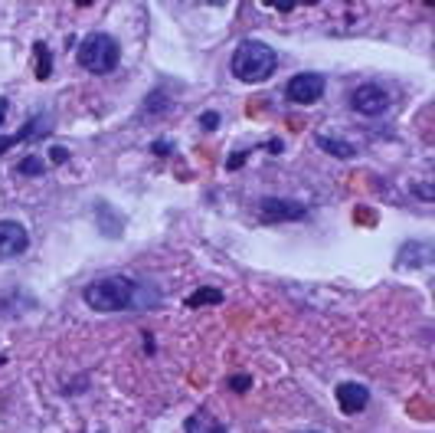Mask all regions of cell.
<instances>
[{"label":"cell","mask_w":435,"mask_h":433,"mask_svg":"<svg viewBox=\"0 0 435 433\" xmlns=\"http://www.w3.org/2000/svg\"><path fill=\"white\" fill-rule=\"evenodd\" d=\"M275 70H278V53L265 40H252V36L239 40L229 59V72L239 82H265Z\"/></svg>","instance_id":"1"},{"label":"cell","mask_w":435,"mask_h":433,"mask_svg":"<svg viewBox=\"0 0 435 433\" xmlns=\"http://www.w3.org/2000/svg\"><path fill=\"white\" fill-rule=\"evenodd\" d=\"M135 295H137V282L128 276H102V279L89 282L82 289V302L95 309V312H128L135 309Z\"/></svg>","instance_id":"2"},{"label":"cell","mask_w":435,"mask_h":433,"mask_svg":"<svg viewBox=\"0 0 435 433\" xmlns=\"http://www.w3.org/2000/svg\"><path fill=\"white\" fill-rule=\"evenodd\" d=\"M76 59L85 72H95V76H108V72L118 70V59H121V47L118 40L108 33H89L79 40V49H76Z\"/></svg>","instance_id":"3"},{"label":"cell","mask_w":435,"mask_h":433,"mask_svg":"<svg viewBox=\"0 0 435 433\" xmlns=\"http://www.w3.org/2000/svg\"><path fill=\"white\" fill-rule=\"evenodd\" d=\"M255 213L262 223H295L308 217V207H305V200L295 197H262Z\"/></svg>","instance_id":"4"},{"label":"cell","mask_w":435,"mask_h":433,"mask_svg":"<svg viewBox=\"0 0 435 433\" xmlns=\"http://www.w3.org/2000/svg\"><path fill=\"white\" fill-rule=\"evenodd\" d=\"M324 89H327V79L321 72H298L288 79L285 99L291 106H314V102H321Z\"/></svg>","instance_id":"5"},{"label":"cell","mask_w":435,"mask_h":433,"mask_svg":"<svg viewBox=\"0 0 435 433\" xmlns=\"http://www.w3.org/2000/svg\"><path fill=\"white\" fill-rule=\"evenodd\" d=\"M389 92L379 85V82H364V85H357L354 92H350V108H354L357 115H366V118H377L383 112H389Z\"/></svg>","instance_id":"6"},{"label":"cell","mask_w":435,"mask_h":433,"mask_svg":"<svg viewBox=\"0 0 435 433\" xmlns=\"http://www.w3.org/2000/svg\"><path fill=\"white\" fill-rule=\"evenodd\" d=\"M26 246H30V234H26V227H23V223L0 220V263L23 256V253H26Z\"/></svg>","instance_id":"7"},{"label":"cell","mask_w":435,"mask_h":433,"mask_svg":"<svg viewBox=\"0 0 435 433\" xmlns=\"http://www.w3.org/2000/svg\"><path fill=\"white\" fill-rule=\"evenodd\" d=\"M334 398H337V407H341V414L354 417V414L366 410V404H370V391H366L364 384H357V381H343V384H337Z\"/></svg>","instance_id":"8"},{"label":"cell","mask_w":435,"mask_h":433,"mask_svg":"<svg viewBox=\"0 0 435 433\" xmlns=\"http://www.w3.org/2000/svg\"><path fill=\"white\" fill-rule=\"evenodd\" d=\"M46 131H49V115H33L20 131H17V135H0V154L10 152L13 145H23V141L40 138V135H46Z\"/></svg>","instance_id":"9"},{"label":"cell","mask_w":435,"mask_h":433,"mask_svg":"<svg viewBox=\"0 0 435 433\" xmlns=\"http://www.w3.org/2000/svg\"><path fill=\"white\" fill-rule=\"evenodd\" d=\"M95 220H99V230H102L108 240H118L121 230H125V217L114 213L108 200H95Z\"/></svg>","instance_id":"10"},{"label":"cell","mask_w":435,"mask_h":433,"mask_svg":"<svg viewBox=\"0 0 435 433\" xmlns=\"http://www.w3.org/2000/svg\"><path fill=\"white\" fill-rule=\"evenodd\" d=\"M429 259H432V246L429 243H419V240H412V243H406L396 253V270H406V266H429Z\"/></svg>","instance_id":"11"},{"label":"cell","mask_w":435,"mask_h":433,"mask_svg":"<svg viewBox=\"0 0 435 433\" xmlns=\"http://www.w3.org/2000/svg\"><path fill=\"white\" fill-rule=\"evenodd\" d=\"M183 433H229V430L210 410H194V414L187 417V423H183Z\"/></svg>","instance_id":"12"},{"label":"cell","mask_w":435,"mask_h":433,"mask_svg":"<svg viewBox=\"0 0 435 433\" xmlns=\"http://www.w3.org/2000/svg\"><path fill=\"white\" fill-rule=\"evenodd\" d=\"M314 145H318L321 152H327L331 158H337V161H350V158H357V145H350V141H343V138H334V135H318Z\"/></svg>","instance_id":"13"},{"label":"cell","mask_w":435,"mask_h":433,"mask_svg":"<svg viewBox=\"0 0 435 433\" xmlns=\"http://www.w3.org/2000/svg\"><path fill=\"white\" fill-rule=\"evenodd\" d=\"M171 108H173V99L167 95V89L160 85V89L148 92V99H144V108H141V115H144V118H157V115H164V112H171Z\"/></svg>","instance_id":"14"},{"label":"cell","mask_w":435,"mask_h":433,"mask_svg":"<svg viewBox=\"0 0 435 433\" xmlns=\"http://www.w3.org/2000/svg\"><path fill=\"white\" fill-rule=\"evenodd\" d=\"M187 309H200V305H219L223 302V293L219 289H210V286H203V289H196V293H190L187 299Z\"/></svg>","instance_id":"15"},{"label":"cell","mask_w":435,"mask_h":433,"mask_svg":"<svg viewBox=\"0 0 435 433\" xmlns=\"http://www.w3.org/2000/svg\"><path fill=\"white\" fill-rule=\"evenodd\" d=\"M49 164L43 161V154H26L23 161H17V174L23 177H43Z\"/></svg>","instance_id":"16"},{"label":"cell","mask_w":435,"mask_h":433,"mask_svg":"<svg viewBox=\"0 0 435 433\" xmlns=\"http://www.w3.org/2000/svg\"><path fill=\"white\" fill-rule=\"evenodd\" d=\"M33 53H36V79L46 82L49 76H53V53H49L46 43H36Z\"/></svg>","instance_id":"17"},{"label":"cell","mask_w":435,"mask_h":433,"mask_svg":"<svg viewBox=\"0 0 435 433\" xmlns=\"http://www.w3.org/2000/svg\"><path fill=\"white\" fill-rule=\"evenodd\" d=\"M229 387H232L236 394H246V391H252V377L249 375H232L229 377Z\"/></svg>","instance_id":"18"},{"label":"cell","mask_w":435,"mask_h":433,"mask_svg":"<svg viewBox=\"0 0 435 433\" xmlns=\"http://www.w3.org/2000/svg\"><path fill=\"white\" fill-rule=\"evenodd\" d=\"M151 152L157 154V158H167V154H173V141H167V138H157L154 145H151Z\"/></svg>","instance_id":"19"},{"label":"cell","mask_w":435,"mask_h":433,"mask_svg":"<svg viewBox=\"0 0 435 433\" xmlns=\"http://www.w3.org/2000/svg\"><path fill=\"white\" fill-rule=\"evenodd\" d=\"M200 129H203V131L219 129V115H216V112H203V115H200Z\"/></svg>","instance_id":"20"},{"label":"cell","mask_w":435,"mask_h":433,"mask_svg":"<svg viewBox=\"0 0 435 433\" xmlns=\"http://www.w3.org/2000/svg\"><path fill=\"white\" fill-rule=\"evenodd\" d=\"M49 161H53V164H66L69 161V152L62 148V145H56V148H49Z\"/></svg>","instance_id":"21"},{"label":"cell","mask_w":435,"mask_h":433,"mask_svg":"<svg viewBox=\"0 0 435 433\" xmlns=\"http://www.w3.org/2000/svg\"><path fill=\"white\" fill-rule=\"evenodd\" d=\"M242 164H246V152H236V154H232V158L226 161V168H229V171H239Z\"/></svg>","instance_id":"22"},{"label":"cell","mask_w":435,"mask_h":433,"mask_svg":"<svg viewBox=\"0 0 435 433\" xmlns=\"http://www.w3.org/2000/svg\"><path fill=\"white\" fill-rule=\"evenodd\" d=\"M7 108H10V102H7V99H0V125H3V118H7Z\"/></svg>","instance_id":"23"},{"label":"cell","mask_w":435,"mask_h":433,"mask_svg":"<svg viewBox=\"0 0 435 433\" xmlns=\"http://www.w3.org/2000/svg\"><path fill=\"white\" fill-rule=\"evenodd\" d=\"M308 433H318V430H308Z\"/></svg>","instance_id":"24"}]
</instances>
